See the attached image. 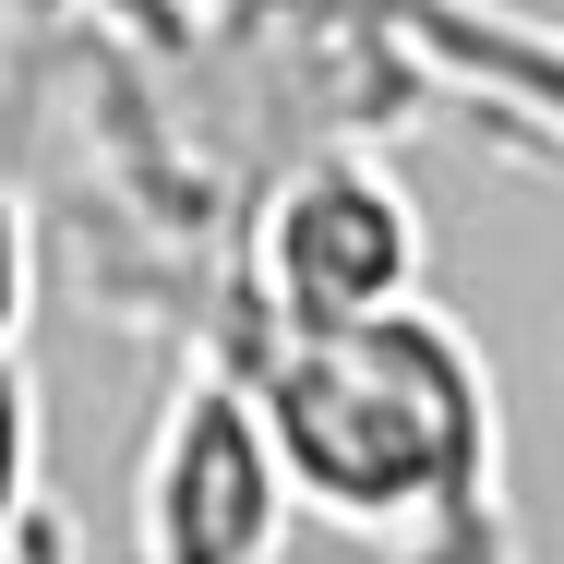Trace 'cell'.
<instances>
[{"label":"cell","instance_id":"6da1fadb","mask_svg":"<svg viewBox=\"0 0 564 564\" xmlns=\"http://www.w3.org/2000/svg\"><path fill=\"white\" fill-rule=\"evenodd\" d=\"M289 492L384 564H517L505 397L433 301L337 337H276L252 360Z\"/></svg>","mask_w":564,"mask_h":564},{"label":"cell","instance_id":"7a4b0ae2","mask_svg":"<svg viewBox=\"0 0 564 564\" xmlns=\"http://www.w3.org/2000/svg\"><path fill=\"white\" fill-rule=\"evenodd\" d=\"M421 264H433V228L372 144L301 156L252 217V360L276 337H337L372 313H409Z\"/></svg>","mask_w":564,"mask_h":564},{"label":"cell","instance_id":"3957f363","mask_svg":"<svg viewBox=\"0 0 564 564\" xmlns=\"http://www.w3.org/2000/svg\"><path fill=\"white\" fill-rule=\"evenodd\" d=\"M289 505L301 492H289L252 360H181V384L144 433V480H132L144 564H276Z\"/></svg>","mask_w":564,"mask_h":564},{"label":"cell","instance_id":"277c9868","mask_svg":"<svg viewBox=\"0 0 564 564\" xmlns=\"http://www.w3.org/2000/svg\"><path fill=\"white\" fill-rule=\"evenodd\" d=\"M409 36L433 61V85L468 97L480 120L529 132L564 156V24L517 12V0H409Z\"/></svg>","mask_w":564,"mask_h":564}]
</instances>
